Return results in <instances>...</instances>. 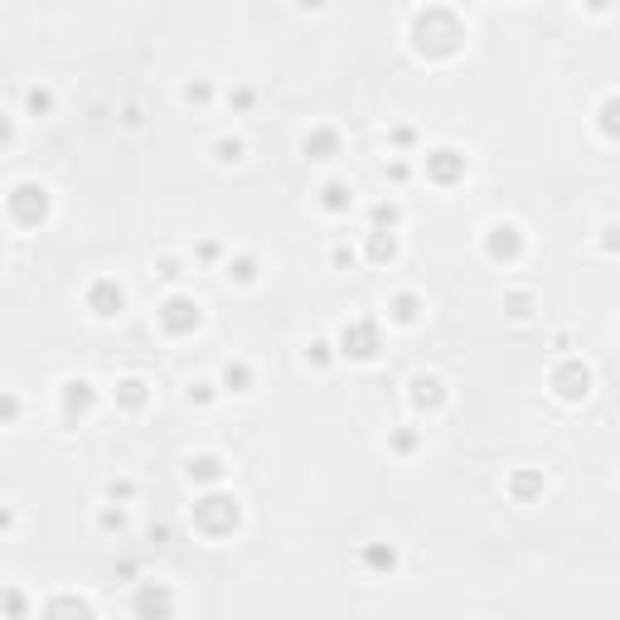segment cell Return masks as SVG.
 I'll list each match as a JSON object with an SVG mask.
<instances>
[{"label": "cell", "instance_id": "7c38bea8", "mask_svg": "<svg viewBox=\"0 0 620 620\" xmlns=\"http://www.w3.org/2000/svg\"><path fill=\"white\" fill-rule=\"evenodd\" d=\"M383 325H393V330H417V325H427V296H422L417 286L388 291V301H383Z\"/></svg>", "mask_w": 620, "mask_h": 620}, {"label": "cell", "instance_id": "277c9868", "mask_svg": "<svg viewBox=\"0 0 620 620\" xmlns=\"http://www.w3.org/2000/svg\"><path fill=\"white\" fill-rule=\"evenodd\" d=\"M54 218V189L44 180H15L5 189V223L15 233H34Z\"/></svg>", "mask_w": 620, "mask_h": 620}, {"label": "cell", "instance_id": "e0dca14e", "mask_svg": "<svg viewBox=\"0 0 620 620\" xmlns=\"http://www.w3.org/2000/svg\"><path fill=\"white\" fill-rule=\"evenodd\" d=\"M359 257H364L369 267H398V257H403V233H398V228H369Z\"/></svg>", "mask_w": 620, "mask_h": 620}, {"label": "cell", "instance_id": "e575fe53", "mask_svg": "<svg viewBox=\"0 0 620 620\" xmlns=\"http://www.w3.org/2000/svg\"><path fill=\"white\" fill-rule=\"evenodd\" d=\"M388 146H393V155H412L417 146H422V131H417V126H407V122L388 126Z\"/></svg>", "mask_w": 620, "mask_h": 620}, {"label": "cell", "instance_id": "44dd1931", "mask_svg": "<svg viewBox=\"0 0 620 620\" xmlns=\"http://www.w3.org/2000/svg\"><path fill=\"white\" fill-rule=\"evenodd\" d=\"M218 383H223V398H252L257 393V369L248 359H223L218 364Z\"/></svg>", "mask_w": 620, "mask_h": 620}, {"label": "cell", "instance_id": "cb8c5ba5", "mask_svg": "<svg viewBox=\"0 0 620 620\" xmlns=\"http://www.w3.org/2000/svg\"><path fill=\"white\" fill-rule=\"evenodd\" d=\"M359 567L373 572V577H393V572L403 567V553H398L393 543H364V548H359Z\"/></svg>", "mask_w": 620, "mask_h": 620}, {"label": "cell", "instance_id": "52a82bcc", "mask_svg": "<svg viewBox=\"0 0 620 620\" xmlns=\"http://www.w3.org/2000/svg\"><path fill=\"white\" fill-rule=\"evenodd\" d=\"M480 257L490 262V267H504V272H514L519 262L528 257V233L519 218H490L485 228H480Z\"/></svg>", "mask_w": 620, "mask_h": 620}, {"label": "cell", "instance_id": "8fae6325", "mask_svg": "<svg viewBox=\"0 0 620 620\" xmlns=\"http://www.w3.org/2000/svg\"><path fill=\"white\" fill-rule=\"evenodd\" d=\"M83 310L102 320V325H112V320H122L126 315V286L117 277H93L83 286Z\"/></svg>", "mask_w": 620, "mask_h": 620}, {"label": "cell", "instance_id": "d6a6232c", "mask_svg": "<svg viewBox=\"0 0 620 620\" xmlns=\"http://www.w3.org/2000/svg\"><path fill=\"white\" fill-rule=\"evenodd\" d=\"M54 107H59V97H54L49 83H34L30 93H25V112L30 117H54Z\"/></svg>", "mask_w": 620, "mask_h": 620}, {"label": "cell", "instance_id": "ba28073f", "mask_svg": "<svg viewBox=\"0 0 620 620\" xmlns=\"http://www.w3.org/2000/svg\"><path fill=\"white\" fill-rule=\"evenodd\" d=\"M54 398H59L63 432H73V427H83L97 407H102V388H97L88 373H68V378H59V393H54Z\"/></svg>", "mask_w": 620, "mask_h": 620}, {"label": "cell", "instance_id": "ee69618b", "mask_svg": "<svg viewBox=\"0 0 620 620\" xmlns=\"http://www.w3.org/2000/svg\"><path fill=\"white\" fill-rule=\"evenodd\" d=\"M611 5H616V0H582V10H587L591 20H606V15H611Z\"/></svg>", "mask_w": 620, "mask_h": 620}, {"label": "cell", "instance_id": "2e32d148", "mask_svg": "<svg viewBox=\"0 0 620 620\" xmlns=\"http://www.w3.org/2000/svg\"><path fill=\"white\" fill-rule=\"evenodd\" d=\"M151 403H155L151 378H141V373H122V378L112 383V407H117L122 417H141Z\"/></svg>", "mask_w": 620, "mask_h": 620}, {"label": "cell", "instance_id": "5bb4252c", "mask_svg": "<svg viewBox=\"0 0 620 620\" xmlns=\"http://www.w3.org/2000/svg\"><path fill=\"white\" fill-rule=\"evenodd\" d=\"M189 490H209V485H228V461L218 451H189L185 465H180Z\"/></svg>", "mask_w": 620, "mask_h": 620}, {"label": "cell", "instance_id": "d4e9b609", "mask_svg": "<svg viewBox=\"0 0 620 620\" xmlns=\"http://www.w3.org/2000/svg\"><path fill=\"white\" fill-rule=\"evenodd\" d=\"M499 306H504V315H509V320H519V325H524V320H533V315H538V291H533V286H504Z\"/></svg>", "mask_w": 620, "mask_h": 620}, {"label": "cell", "instance_id": "83f0119b", "mask_svg": "<svg viewBox=\"0 0 620 620\" xmlns=\"http://www.w3.org/2000/svg\"><path fill=\"white\" fill-rule=\"evenodd\" d=\"M180 102H185V107H214V102H218V83L209 78V73H194V78L180 83Z\"/></svg>", "mask_w": 620, "mask_h": 620}, {"label": "cell", "instance_id": "30bf717a", "mask_svg": "<svg viewBox=\"0 0 620 620\" xmlns=\"http://www.w3.org/2000/svg\"><path fill=\"white\" fill-rule=\"evenodd\" d=\"M446 403H451V383L441 378L436 369H417L412 378H407V407L417 412V417H441L446 412Z\"/></svg>", "mask_w": 620, "mask_h": 620}, {"label": "cell", "instance_id": "9c48e42d", "mask_svg": "<svg viewBox=\"0 0 620 620\" xmlns=\"http://www.w3.org/2000/svg\"><path fill=\"white\" fill-rule=\"evenodd\" d=\"M422 180L436 189H456L465 180V170H470V155L461 151V146H451V141H441V146H427L422 151Z\"/></svg>", "mask_w": 620, "mask_h": 620}, {"label": "cell", "instance_id": "f6af8a7d", "mask_svg": "<svg viewBox=\"0 0 620 620\" xmlns=\"http://www.w3.org/2000/svg\"><path fill=\"white\" fill-rule=\"evenodd\" d=\"M291 5H296L301 15H325V10H330V0H291Z\"/></svg>", "mask_w": 620, "mask_h": 620}, {"label": "cell", "instance_id": "74e56055", "mask_svg": "<svg viewBox=\"0 0 620 620\" xmlns=\"http://www.w3.org/2000/svg\"><path fill=\"white\" fill-rule=\"evenodd\" d=\"M136 495H141V485H136L131 475H112V480L102 485V499H122V504H136Z\"/></svg>", "mask_w": 620, "mask_h": 620}, {"label": "cell", "instance_id": "4316f807", "mask_svg": "<svg viewBox=\"0 0 620 620\" xmlns=\"http://www.w3.org/2000/svg\"><path fill=\"white\" fill-rule=\"evenodd\" d=\"M218 398H223V383H218V373L214 378H204V373H194V378H185V403L189 407H214Z\"/></svg>", "mask_w": 620, "mask_h": 620}, {"label": "cell", "instance_id": "9a60e30c", "mask_svg": "<svg viewBox=\"0 0 620 620\" xmlns=\"http://www.w3.org/2000/svg\"><path fill=\"white\" fill-rule=\"evenodd\" d=\"M301 155H306L310 165H330V160H340L344 155L340 126H330V122L306 126V131H301Z\"/></svg>", "mask_w": 620, "mask_h": 620}, {"label": "cell", "instance_id": "6da1fadb", "mask_svg": "<svg viewBox=\"0 0 620 620\" xmlns=\"http://www.w3.org/2000/svg\"><path fill=\"white\" fill-rule=\"evenodd\" d=\"M407 54L417 63H456L465 54V44H470V25H465V10H456L451 0H427V5H417L412 15H407Z\"/></svg>", "mask_w": 620, "mask_h": 620}, {"label": "cell", "instance_id": "7dc6e473", "mask_svg": "<svg viewBox=\"0 0 620 620\" xmlns=\"http://www.w3.org/2000/svg\"><path fill=\"white\" fill-rule=\"evenodd\" d=\"M451 5H456V10H475L480 0H451Z\"/></svg>", "mask_w": 620, "mask_h": 620}, {"label": "cell", "instance_id": "ac0fdd59", "mask_svg": "<svg viewBox=\"0 0 620 620\" xmlns=\"http://www.w3.org/2000/svg\"><path fill=\"white\" fill-rule=\"evenodd\" d=\"M131 611L136 616H175L180 611V596L170 582H141L136 596H131Z\"/></svg>", "mask_w": 620, "mask_h": 620}, {"label": "cell", "instance_id": "bcb514c9", "mask_svg": "<svg viewBox=\"0 0 620 620\" xmlns=\"http://www.w3.org/2000/svg\"><path fill=\"white\" fill-rule=\"evenodd\" d=\"M553 349H558V354H567V349H572V335H567V330H558V335H553Z\"/></svg>", "mask_w": 620, "mask_h": 620}, {"label": "cell", "instance_id": "1f68e13d", "mask_svg": "<svg viewBox=\"0 0 620 620\" xmlns=\"http://www.w3.org/2000/svg\"><path fill=\"white\" fill-rule=\"evenodd\" d=\"M364 218H369V228H403V204L398 199H373L369 209H364Z\"/></svg>", "mask_w": 620, "mask_h": 620}, {"label": "cell", "instance_id": "7a4b0ae2", "mask_svg": "<svg viewBox=\"0 0 620 620\" xmlns=\"http://www.w3.org/2000/svg\"><path fill=\"white\" fill-rule=\"evenodd\" d=\"M248 524V509H243V499L238 490H228V485H209V490H194V504H189V528H194V538L199 543H233L238 533Z\"/></svg>", "mask_w": 620, "mask_h": 620}, {"label": "cell", "instance_id": "f35d334b", "mask_svg": "<svg viewBox=\"0 0 620 620\" xmlns=\"http://www.w3.org/2000/svg\"><path fill=\"white\" fill-rule=\"evenodd\" d=\"M223 102H228V112H238V117H248L252 107H257V88H248V83H238V88H228V93H223Z\"/></svg>", "mask_w": 620, "mask_h": 620}, {"label": "cell", "instance_id": "4fadbf2b", "mask_svg": "<svg viewBox=\"0 0 620 620\" xmlns=\"http://www.w3.org/2000/svg\"><path fill=\"white\" fill-rule=\"evenodd\" d=\"M504 495L509 504H543L548 495V470H538V465H514L509 475H504Z\"/></svg>", "mask_w": 620, "mask_h": 620}, {"label": "cell", "instance_id": "ab89813d", "mask_svg": "<svg viewBox=\"0 0 620 620\" xmlns=\"http://www.w3.org/2000/svg\"><path fill=\"white\" fill-rule=\"evenodd\" d=\"M383 180H388V185H407V180H412V160H407V155H388V160H383Z\"/></svg>", "mask_w": 620, "mask_h": 620}, {"label": "cell", "instance_id": "603a6c76", "mask_svg": "<svg viewBox=\"0 0 620 620\" xmlns=\"http://www.w3.org/2000/svg\"><path fill=\"white\" fill-rule=\"evenodd\" d=\"M591 131L606 141V146H620V88L606 93L596 107H591Z\"/></svg>", "mask_w": 620, "mask_h": 620}, {"label": "cell", "instance_id": "8992f818", "mask_svg": "<svg viewBox=\"0 0 620 620\" xmlns=\"http://www.w3.org/2000/svg\"><path fill=\"white\" fill-rule=\"evenodd\" d=\"M340 364H378L383 354V315H349L335 325Z\"/></svg>", "mask_w": 620, "mask_h": 620}, {"label": "cell", "instance_id": "836d02e7", "mask_svg": "<svg viewBox=\"0 0 620 620\" xmlns=\"http://www.w3.org/2000/svg\"><path fill=\"white\" fill-rule=\"evenodd\" d=\"M0 611H5V616H10V620H25V616H30V611H39V601H30L25 591H20V587H15V582H10V587H5V596H0Z\"/></svg>", "mask_w": 620, "mask_h": 620}, {"label": "cell", "instance_id": "3957f363", "mask_svg": "<svg viewBox=\"0 0 620 620\" xmlns=\"http://www.w3.org/2000/svg\"><path fill=\"white\" fill-rule=\"evenodd\" d=\"M151 325H155V335H165V340H189V335L204 330V301L194 291H185V286H170L155 301Z\"/></svg>", "mask_w": 620, "mask_h": 620}, {"label": "cell", "instance_id": "8d00e7d4", "mask_svg": "<svg viewBox=\"0 0 620 620\" xmlns=\"http://www.w3.org/2000/svg\"><path fill=\"white\" fill-rule=\"evenodd\" d=\"M185 257H175V252H165V257H155V277L165 281V286H180L185 281Z\"/></svg>", "mask_w": 620, "mask_h": 620}, {"label": "cell", "instance_id": "484cf974", "mask_svg": "<svg viewBox=\"0 0 620 620\" xmlns=\"http://www.w3.org/2000/svg\"><path fill=\"white\" fill-rule=\"evenodd\" d=\"M126 528H131V504H122V499H102V504H97V533L122 538Z\"/></svg>", "mask_w": 620, "mask_h": 620}, {"label": "cell", "instance_id": "f546056e", "mask_svg": "<svg viewBox=\"0 0 620 620\" xmlns=\"http://www.w3.org/2000/svg\"><path fill=\"white\" fill-rule=\"evenodd\" d=\"M301 364L315 373H330L335 364H340V349H335V335L330 340H310L306 349H301Z\"/></svg>", "mask_w": 620, "mask_h": 620}, {"label": "cell", "instance_id": "4dcf8cb0", "mask_svg": "<svg viewBox=\"0 0 620 620\" xmlns=\"http://www.w3.org/2000/svg\"><path fill=\"white\" fill-rule=\"evenodd\" d=\"M209 155H214V165H223V170H233V165H243L248 160V141L243 136H214V146H209Z\"/></svg>", "mask_w": 620, "mask_h": 620}, {"label": "cell", "instance_id": "5b68a950", "mask_svg": "<svg viewBox=\"0 0 620 620\" xmlns=\"http://www.w3.org/2000/svg\"><path fill=\"white\" fill-rule=\"evenodd\" d=\"M548 393L558 398L562 407H582L596 393V369H591V359H582V354H558L553 364H548Z\"/></svg>", "mask_w": 620, "mask_h": 620}, {"label": "cell", "instance_id": "60d3db41", "mask_svg": "<svg viewBox=\"0 0 620 620\" xmlns=\"http://www.w3.org/2000/svg\"><path fill=\"white\" fill-rule=\"evenodd\" d=\"M223 257H228V248H223L218 238H204V243L194 248V262H204V267H223Z\"/></svg>", "mask_w": 620, "mask_h": 620}, {"label": "cell", "instance_id": "d590c367", "mask_svg": "<svg viewBox=\"0 0 620 620\" xmlns=\"http://www.w3.org/2000/svg\"><path fill=\"white\" fill-rule=\"evenodd\" d=\"M591 243H596L601 257H620V218H606V223L596 228V238H591Z\"/></svg>", "mask_w": 620, "mask_h": 620}, {"label": "cell", "instance_id": "ffe728a7", "mask_svg": "<svg viewBox=\"0 0 620 620\" xmlns=\"http://www.w3.org/2000/svg\"><path fill=\"white\" fill-rule=\"evenodd\" d=\"M218 277L228 281L233 291H252V286L262 281V257H257V252H228L223 267H218Z\"/></svg>", "mask_w": 620, "mask_h": 620}, {"label": "cell", "instance_id": "f1b7e54d", "mask_svg": "<svg viewBox=\"0 0 620 620\" xmlns=\"http://www.w3.org/2000/svg\"><path fill=\"white\" fill-rule=\"evenodd\" d=\"M422 446H427V432H422V427H393V432H388V456H398V461H412Z\"/></svg>", "mask_w": 620, "mask_h": 620}, {"label": "cell", "instance_id": "7402d4cb", "mask_svg": "<svg viewBox=\"0 0 620 620\" xmlns=\"http://www.w3.org/2000/svg\"><path fill=\"white\" fill-rule=\"evenodd\" d=\"M97 611L102 606L93 596H83V591H54V596L39 601V616H97Z\"/></svg>", "mask_w": 620, "mask_h": 620}, {"label": "cell", "instance_id": "d6986e66", "mask_svg": "<svg viewBox=\"0 0 620 620\" xmlns=\"http://www.w3.org/2000/svg\"><path fill=\"white\" fill-rule=\"evenodd\" d=\"M354 204H359V189L349 185V180H325V185L315 189V209L325 218H349Z\"/></svg>", "mask_w": 620, "mask_h": 620}, {"label": "cell", "instance_id": "7bdbcfd3", "mask_svg": "<svg viewBox=\"0 0 620 620\" xmlns=\"http://www.w3.org/2000/svg\"><path fill=\"white\" fill-rule=\"evenodd\" d=\"M20 412H25V403H20V393L10 388V393H5V427H20Z\"/></svg>", "mask_w": 620, "mask_h": 620}, {"label": "cell", "instance_id": "b9f144b4", "mask_svg": "<svg viewBox=\"0 0 620 620\" xmlns=\"http://www.w3.org/2000/svg\"><path fill=\"white\" fill-rule=\"evenodd\" d=\"M354 262H359V248H354V243H335V248H330V267H335V272H349V267H354Z\"/></svg>", "mask_w": 620, "mask_h": 620}]
</instances>
